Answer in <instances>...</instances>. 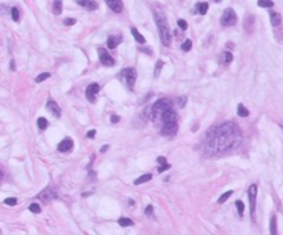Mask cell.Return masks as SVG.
Wrapping results in <instances>:
<instances>
[{
    "label": "cell",
    "mask_w": 283,
    "mask_h": 235,
    "mask_svg": "<svg viewBox=\"0 0 283 235\" xmlns=\"http://www.w3.org/2000/svg\"><path fill=\"white\" fill-rule=\"evenodd\" d=\"M79 6H82V7H86L87 10H97L98 7V3L97 2H78Z\"/></svg>",
    "instance_id": "obj_19"
},
{
    "label": "cell",
    "mask_w": 283,
    "mask_h": 235,
    "mask_svg": "<svg viewBox=\"0 0 283 235\" xmlns=\"http://www.w3.org/2000/svg\"><path fill=\"white\" fill-rule=\"evenodd\" d=\"M118 223H119V226H122V227H130V226H133V220H130L129 217H120V219L118 220Z\"/></svg>",
    "instance_id": "obj_23"
},
{
    "label": "cell",
    "mask_w": 283,
    "mask_h": 235,
    "mask_svg": "<svg viewBox=\"0 0 283 235\" xmlns=\"http://www.w3.org/2000/svg\"><path fill=\"white\" fill-rule=\"evenodd\" d=\"M207 141L206 145L207 149L211 152L220 154L225 151L232 149L235 145H238L240 141V130L235 123H224V125L215 127V129L209 130L207 133Z\"/></svg>",
    "instance_id": "obj_1"
},
{
    "label": "cell",
    "mask_w": 283,
    "mask_h": 235,
    "mask_svg": "<svg viewBox=\"0 0 283 235\" xmlns=\"http://www.w3.org/2000/svg\"><path fill=\"white\" fill-rule=\"evenodd\" d=\"M46 108H47L48 111H50V113H51L53 116H55V118H59L61 116V108H59V105L57 104L55 101H48L47 102V105H46Z\"/></svg>",
    "instance_id": "obj_14"
},
{
    "label": "cell",
    "mask_w": 283,
    "mask_h": 235,
    "mask_svg": "<svg viewBox=\"0 0 283 235\" xmlns=\"http://www.w3.org/2000/svg\"><path fill=\"white\" fill-rule=\"evenodd\" d=\"M145 213L148 214V216H151V214L154 213V207H152V205H148V206H146V209H145Z\"/></svg>",
    "instance_id": "obj_41"
},
{
    "label": "cell",
    "mask_w": 283,
    "mask_h": 235,
    "mask_svg": "<svg viewBox=\"0 0 283 235\" xmlns=\"http://www.w3.org/2000/svg\"><path fill=\"white\" fill-rule=\"evenodd\" d=\"M99 91V85L98 83H91L86 89V97L90 102H95V94Z\"/></svg>",
    "instance_id": "obj_10"
},
{
    "label": "cell",
    "mask_w": 283,
    "mask_h": 235,
    "mask_svg": "<svg viewBox=\"0 0 283 235\" xmlns=\"http://www.w3.org/2000/svg\"><path fill=\"white\" fill-rule=\"evenodd\" d=\"M50 73L48 72H44V73H40L39 76H36V79H35V82L36 83H40V82H43V80H46V79H48L50 78Z\"/></svg>",
    "instance_id": "obj_29"
},
{
    "label": "cell",
    "mask_w": 283,
    "mask_h": 235,
    "mask_svg": "<svg viewBox=\"0 0 283 235\" xmlns=\"http://www.w3.org/2000/svg\"><path fill=\"white\" fill-rule=\"evenodd\" d=\"M238 115L240 118H247L249 115H250V112H249L247 108H246L243 104H239L238 105Z\"/></svg>",
    "instance_id": "obj_20"
},
{
    "label": "cell",
    "mask_w": 283,
    "mask_h": 235,
    "mask_svg": "<svg viewBox=\"0 0 283 235\" xmlns=\"http://www.w3.org/2000/svg\"><path fill=\"white\" fill-rule=\"evenodd\" d=\"M97 51H98L99 61H101L102 65H105V66H113L115 65V60L111 57V54H108V51H106L105 49H101V47H99Z\"/></svg>",
    "instance_id": "obj_8"
},
{
    "label": "cell",
    "mask_w": 283,
    "mask_h": 235,
    "mask_svg": "<svg viewBox=\"0 0 283 235\" xmlns=\"http://www.w3.org/2000/svg\"><path fill=\"white\" fill-rule=\"evenodd\" d=\"M119 120H120V118H119L118 115H112V116H111V122H112V123H118Z\"/></svg>",
    "instance_id": "obj_43"
},
{
    "label": "cell",
    "mask_w": 283,
    "mask_h": 235,
    "mask_svg": "<svg viewBox=\"0 0 283 235\" xmlns=\"http://www.w3.org/2000/svg\"><path fill=\"white\" fill-rule=\"evenodd\" d=\"M155 15V21H156V25H158V29H159V35H160V40L164 46H170L171 44V33H170V29H169V24L166 22V18L162 13H154Z\"/></svg>",
    "instance_id": "obj_2"
},
{
    "label": "cell",
    "mask_w": 283,
    "mask_h": 235,
    "mask_svg": "<svg viewBox=\"0 0 283 235\" xmlns=\"http://www.w3.org/2000/svg\"><path fill=\"white\" fill-rule=\"evenodd\" d=\"M72 148H73V141H72L71 137L64 138L58 144V147H57V149H58L59 152H71Z\"/></svg>",
    "instance_id": "obj_11"
},
{
    "label": "cell",
    "mask_w": 283,
    "mask_h": 235,
    "mask_svg": "<svg viewBox=\"0 0 283 235\" xmlns=\"http://www.w3.org/2000/svg\"><path fill=\"white\" fill-rule=\"evenodd\" d=\"M163 65H164V62H163L162 60H158V62H156V65H155V70H154V76H155V78H159Z\"/></svg>",
    "instance_id": "obj_22"
},
{
    "label": "cell",
    "mask_w": 283,
    "mask_h": 235,
    "mask_svg": "<svg viewBox=\"0 0 283 235\" xmlns=\"http://www.w3.org/2000/svg\"><path fill=\"white\" fill-rule=\"evenodd\" d=\"M222 55H224V64H229L232 61V58H234V55H232V53H229V51H224L222 53Z\"/></svg>",
    "instance_id": "obj_31"
},
{
    "label": "cell",
    "mask_w": 283,
    "mask_h": 235,
    "mask_svg": "<svg viewBox=\"0 0 283 235\" xmlns=\"http://www.w3.org/2000/svg\"><path fill=\"white\" fill-rule=\"evenodd\" d=\"M55 196H57V194L54 192V190H53L51 187L46 188L44 191H42V192L38 195L39 199H40L42 202H44V203H48L51 199H55Z\"/></svg>",
    "instance_id": "obj_9"
},
{
    "label": "cell",
    "mask_w": 283,
    "mask_h": 235,
    "mask_svg": "<svg viewBox=\"0 0 283 235\" xmlns=\"http://www.w3.org/2000/svg\"><path fill=\"white\" fill-rule=\"evenodd\" d=\"M236 207H238V213L239 216H243V213H245V205H243L242 201H236Z\"/></svg>",
    "instance_id": "obj_30"
},
{
    "label": "cell",
    "mask_w": 283,
    "mask_h": 235,
    "mask_svg": "<svg viewBox=\"0 0 283 235\" xmlns=\"http://www.w3.org/2000/svg\"><path fill=\"white\" fill-rule=\"evenodd\" d=\"M198 10H199V13H200L202 15H205L206 13H207V10H209V3H206V2L199 3V4H198Z\"/></svg>",
    "instance_id": "obj_25"
},
{
    "label": "cell",
    "mask_w": 283,
    "mask_h": 235,
    "mask_svg": "<svg viewBox=\"0 0 283 235\" xmlns=\"http://www.w3.org/2000/svg\"><path fill=\"white\" fill-rule=\"evenodd\" d=\"M177 119H178V116H177V113L174 112L173 109H169V111H166L162 115V120H163V125L164 123H177Z\"/></svg>",
    "instance_id": "obj_12"
},
{
    "label": "cell",
    "mask_w": 283,
    "mask_h": 235,
    "mask_svg": "<svg viewBox=\"0 0 283 235\" xmlns=\"http://www.w3.org/2000/svg\"><path fill=\"white\" fill-rule=\"evenodd\" d=\"M119 78L126 83V86H127L129 90H133L134 89V85H135V79H137V70H135L134 68H126V69L120 70Z\"/></svg>",
    "instance_id": "obj_4"
},
{
    "label": "cell",
    "mask_w": 283,
    "mask_h": 235,
    "mask_svg": "<svg viewBox=\"0 0 283 235\" xmlns=\"http://www.w3.org/2000/svg\"><path fill=\"white\" fill-rule=\"evenodd\" d=\"M186 100H188V98H186L185 96H182V97H179V98H178V105L181 107V108H184V107H185Z\"/></svg>",
    "instance_id": "obj_37"
},
{
    "label": "cell",
    "mask_w": 283,
    "mask_h": 235,
    "mask_svg": "<svg viewBox=\"0 0 283 235\" xmlns=\"http://www.w3.org/2000/svg\"><path fill=\"white\" fill-rule=\"evenodd\" d=\"M11 15H13V19H14L15 22L19 21V10L17 7H13L11 8Z\"/></svg>",
    "instance_id": "obj_33"
},
{
    "label": "cell",
    "mask_w": 283,
    "mask_h": 235,
    "mask_svg": "<svg viewBox=\"0 0 283 235\" xmlns=\"http://www.w3.org/2000/svg\"><path fill=\"white\" fill-rule=\"evenodd\" d=\"M64 24H65V25H69V26H71V25H75V24H76V19H75V18H65V19H64Z\"/></svg>",
    "instance_id": "obj_38"
},
{
    "label": "cell",
    "mask_w": 283,
    "mask_h": 235,
    "mask_svg": "<svg viewBox=\"0 0 283 235\" xmlns=\"http://www.w3.org/2000/svg\"><path fill=\"white\" fill-rule=\"evenodd\" d=\"M251 24H254V17H253V15H247V18H246V22H245V29L247 32L251 31Z\"/></svg>",
    "instance_id": "obj_24"
},
{
    "label": "cell",
    "mask_w": 283,
    "mask_h": 235,
    "mask_svg": "<svg viewBox=\"0 0 283 235\" xmlns=\"http://www.w3.org/2000/svg\"><path fill=\"white\" fill-rule=\"evenodd\" d=\"M269 232H271V235H278V226H276L275 214L271 217V220H269Z\"/></svg>",
    "instance_id": "obj_18"
},
{
    "label": "cell",
    "mask_w": 283,
    "mask_h": 235,
    "mask_svg": "<svg viewBox=\"0 0 283 235\" xmlns=\"http://www.w3.org/2000/svg\"><path fill=\"white\" fill-rule=\"evenodd\" d=\"M178 26L182 29V31H185V29H186V22L184 21V19H178Z\"/></svg>",
    "instance_id": "obj_40"
},
{
    "label": "cell",
    "mask_w": 283,
    "mask_h": 235,
    "mask_svg": "<svg viewBox=\"0 0 283 235\" xmlns=\"http://www.w3.org/2000/svg\"><path fill=\"white\" fill-rule=\"evenodd\" d=\"M10 69L15 70V61H14V60H11V62H10Z\"/></svg>",
    "instance_id": "obj_45"
},
{
    "label": "cell",
    "mask_w": 283,
    "mask_h": 235,
    "mask_svg": "<svg viewBox=\"0 0 283 235\" xmlns=\"http://www.w3.org/2000/svg\"><path fill=\"white\" fill-rule=\"evenodd\" d=\"M181 49H182V51H189V50L192 49V42L191 40H185L184 43H182V46H181Z\"/></svg>",
    "instance_id": "obj_32"
},
{
    "label": "cell",
    "mask_w": 283,
    "mask_h": 235,
    "mask_svg": "<svg viewBox=\"0 0 283 235\" xmlns=\"http://www.w3.org/2000/svg\"><path fill=\"white\" fill-rule=\"evenodd\" d=\"M29 210H31L32 213H40L42 207H40V205H38V203H32L31 206H29Z\"/></svg>",
    "instance_id": "obj_34"
},
{
    "label": "cell",
    "mask_w": 283,
    "mask_h": 235,
    "mask_svg": "<svg viewBox=\"0 0 283 235\" xmlns=\"http://www.w3.org/2000/svg\"><path fill=\"white\" fill-rule=\"evenodd\" d=\"M4 203L14 206V205H17V199H15V198H7V199H4Z\"/></svg>",
    "instance_id": "obj_36"
},
{
    "label": "cell",
    "mask_w": 283,
    "mask_h": 235,
    "mask_svg": "<svg viewBox=\"0 0 283 235\" xmlns=\"http://www.w3.org/2000/svg\"><path fill=\"white\" fill-rule=\"evenodd\" d=\"M158 163L166 164V163H167V162H166V158H163V156H159V158H158Z\"/></svg>",
    "instance_id": "obj_44"
},
{
    "label": "cell",
    "mask_w": 283,
    "mask_h": 235,
    "mask_svg": "<svg viewBox=\"0 0 283 235\" xmlns=\"http://www.w3.org/2000/svg\"><path fill=\"white\" fill-rule=\"evenodd\" d=\"M151 180H152V174H144V176L138 177V179L134 181V184H135V185H139V184L148 183V181H151Z\"/></svg>",
    "instance_id": "obj_21"
},
{
    "label": "cell",
    "mask_w": 283,
    "mask_h": 235,
    "mask_svg": "<svg viewBox=\"0 0 283 235\" xmlns=\"http://www.w3.org/2000/svg\"><path fill=\"white\" fill-rule=\"evenodd\" d=\"M106 6L115 13H122L123 10V3L119 2V0H111V2H106Z\"/></svg>",
    "instance_id": "obj_15"
},
{
    "label": "cell",
    "mask_w": 283,
    "mask_h": 235,
    "mask_svg": "<svg viewBox=\"0 0 283 235\" xmlns=\"http://www.w3.org/2000/svg\"><path fill=\"white\" fill-rule=\"evenodd\" d=\"M95 137V130L93 129V130H88L87 132V138H94Z\"/></svg>",
    "instance_id": "obj_42"
},
{
    "label": "cell",
    "mask_w": 283,
    "mask_h": 235,
    "mask_svg": "<svg viewBox=\"0 0 283 235\" xmlns=\"http://www.w3.org/2000/svg\"><path fill=\"white\" fill-rule=\"evenodd\" d=\"M232 194H234V191H232V190H229V191H226L225 194H222V195L218 198V203H224L225 201H226V199H228L229 196L232 195Z\"/></svg>",
    "instance_id": "obj_28"
},
{
    "label": "cell",
    "mask_w": 283,
    "mask_h": 235,
    "mask_svg": "<svg viewBox=\"0 0 283 235\" xmlns=\"http://www.w3.org/2000/svg\"><path fill=\"white\" fill-rule=\"evenodd\" d=\"M130 32H131V35L134 36V39L137 40V43H139V44H145L146 40H145L144 36H142L141 33L137 31V28H131V31H130Z\"/></svg>",
    "instance_id": "obj_17"
},
{
    "label": "cell",
    "mask_w": 283,
    "mask_h": 235,
    "mask_svg": "<svg viewBox=\"0 0 283 235\" xmlns=\"http://www.w3.org/2000/svg\"><path fill=\"white\" fill-rule=\"evenodd\" d=\"M119 43H122V36L118 35V36H109L108 40H106V46L109 49H116Z\"/></svg>",
    "instance_id": "obj_16"
},
{
    "label": "cell",
    "mask_w": 283,
    "mask_h": 235,
    "mask_svg": "<svg viewBox=\"0 0 283 235\" xmlns=\"http://www.w3.org/2000/svg\"><path fill=\"white\" fill-rule=\"evenodd\" d=\"M236 21H238L236 13L232 8H226L224 11V14H222V17H221V24L224 26H232L236 24Z\"/></svg>",
    "instance_id": "obj_5"
},
{
    "label": "cell",
    "mask_w": 283,
    "mask_h": 235,
    "mask_svg": "<svg viewBox=\"0 0 283 235\" xmlns=\"http://www.w3.org/2000/svg\"><path fill=\"white\" fill-rule=\"evenodd\" d=\"M178 130L177 123H164L162 127V134H166V136H174Z\"/></svg>",
    "instance_id": "obj_13"
},
{
    "label": "cell",
    "mask_w": 283,
    "mask_h": 235,
    "mask_svg": "<svg viewBox=\"0 0 283 235\" xmlns=\"http://www.w3.org/2000/svg\"><path fill=\"white\" fill-rule=\"evenodd\" d=\"M53 11H54V14L55 15H59L62 13V2H54V10H53Z\"/></svg>",
    "instance_id": "obj_27"
},
{
    "label": "cell",
    "mask_w": 283,
    "mask_h": 235,
    "mask_svg": "<svg viewBox=\"0 0 283 235\" xmlns=\"http://www.w3.org/2000/svg\"><path fill=\"white\" fill-rule=\"evenodd\" d=\"M255 198H257V185L251 184L249 187V201H250V216L251 219H254L255 213Z\"/></svg>",
    "instance_id": "obj_7"
},
{
    "label": "cell",
    "mask_w": 283,
    "mask_h": 235,
    "mask_svg": "<svg viewBox=\"0 0 283 235\" xmlns=\"http://www.w3.org/2000/svg\"><path fill=\"white\" fill-rule=\"evenodd\" d=\"M108 148H109V145H104V147H102V148H101V151H99V152H101V154H104V152H105V151L108 149Z\"/></svg>",
    "instance_id": "obj_46"
},
{
    "label": "cell",
    "mask_w": 283,
    "mask_h": 235,
    "mask_svg": "<svg viewBox=\"0 0 283 235\" xmlns=\"http://www.w3.org/2000/svg\"><path fill=\"white\" fill-rule=\"evenodd\" d=\"M171 109V101L167 98H160L158 100L151 108V119H158L159 116L162 118V115L166 112V111Z\"/></svg>",
    "instance_id": "obj_3"
},
{
    "label": "cell",
    "mask_w": 283,
    "mask_h": 235,
    "mask_svg": "<svg viewBox=\"0 0 283 235\" xmlns=\"http://www.w3.org/2000/svg\"><path fill=\"white\" fill-rule=\"evenodd\" d=\"M167 169H170V164L166 163V164H162V166L158 167V172H159V173H163L164 170H167Z\"/></svg>",
    "instance_id": "obj_39"
},
{
    "label": "cell",
    "mask_w": 283,
    "mask_h": 235,
    "mask_svg": "<svg viewBox=\"0 0 283 235\" xmlns=\"http://www.w3.org/2000/svg\"><path fill=\"white\" fill-rule=\"evenodd\" d=\"M271 24L275 28V36L278 38L279 33H283L282 29V15L276 11H271Z\"/></svg>",
    "instance_id": "obj_6"
},
{
    "label": "cell",
    "mask_w": 283,
    "mask_h": 235,
    "mask_svg": "<svg viewBox=\"0 0 283 235\" xmlns=\"http://www.w3.org/2000/svg\"><path fill=\"white\" fill-rule=\"evenodd\" d=\"M38 126H39V129H40V130L47 129V126H48L47 119H46V118H39V119H38Z\"/></svg>",
    "instance_id": "obj_26"
},
{
    "label": "cell",
    "mask_w": 283,
    "mask_h": 235,
    "mask_svg": "<svg viewBox=\"0 0 283 235\" xmlns=\"http://www.w3.org/2000/svg\"><path fill=\"white\" fill-rule=\"evenodd\" d=\"M258 6L264 8H272L274 7V2H258Z\"/></svg>",
    "instance_id": "obj_35"
}]
</instances>
